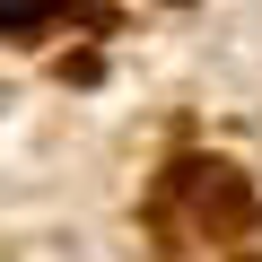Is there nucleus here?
<instances>
[{
	"label": "nucleus",
	"instance_id": "f257e3e1",
	"mask_svg": "<svg viewBox=\"0 0 262 262\" xmlns=\"http://www.w3.org/2000/svg\"><path fill=\"white\" fill-rule=\"evenodd\" d=\"M61 0H0V27H35V18H53Z\"/></svg>",
	"mask_w": 262,
	"mask_h": 262
}]
</instances>
